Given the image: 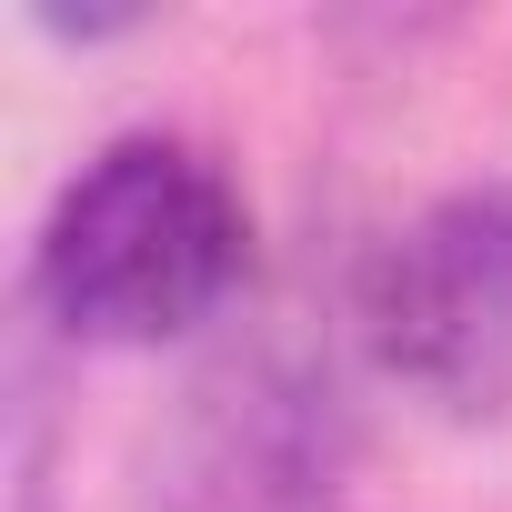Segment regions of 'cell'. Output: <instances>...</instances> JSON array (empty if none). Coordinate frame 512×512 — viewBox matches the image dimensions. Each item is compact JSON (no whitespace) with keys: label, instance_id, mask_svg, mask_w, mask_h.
I'll return each instance as SVG.
<instances>
[{"label":"cell","instance_id":"3957f363","mask_svg":"<svg viewBox=\"0 0 512 512\" xmlns=\"http://www.w3.org/2000/svg\"><path fill=\"white\" fill-rule=\"evenodd\" d=\"M151 512H352V412L332 372L251 352L191 382L151 462Z\"/></svg>","mask_w":512,"mask_h":512},{"label":"cell","instance_id":"277c9868","mask_svg":"<svg viewBox=\"0 0 512 512\" xmlns=\"http://www.w3.org/2000/svg\"><path fill=\"white\" fill-rule=\"evenodd\" d=\"M11 472H21V502H11V512H51V482H41V452H31V432H21V462H11Z\"/></svg>","mask_w":512,"mask_h":512},{"label":"cell","instance_id":"7a4b0ae2","mask_svg":"<svg viewBox=\"0 0 512 512\" xmlns=\"http://www.w3.org/2000/svg\"><path fill=\"white\" fill-rule=\"evenodd\" d=\"M362 352L432 412H512V181L422 201L362 262Z\"/></svg>","mask_w":512,"mask_h":512},{"label":"cell","instance_id":"6da1fadb","mask_svg":"<svg viewBox=\"0 0 512 512\" xmlns=\"http://www.w3.org/2000/svg\"><path fill=\"white\" fill-rule=\"evenodd\" d=\"M251 272V201L191 131L101 141L41 211L31 312L81 352H161L201 332Z\"/></svg>","mask_w":512,"mask_h":512}]
</instances>
